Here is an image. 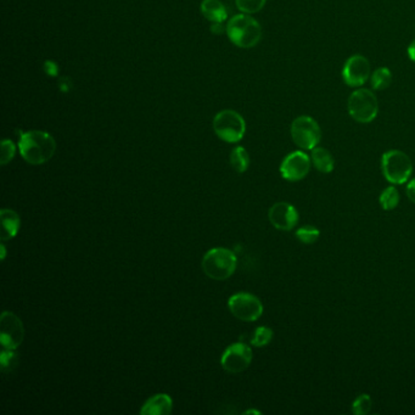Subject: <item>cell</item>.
<instances>
[{
    "label": "cell",
    "mask_w": 415,
    "mask_h": 415,
    "mask_svg": "<svg viewBox=\"0 0 415 415\" xmlns=\"http://www.w3.org/2000/svg\"><path fill=\"white\" fill-rule=\"evenodd\" d=\"M243 414H257V415H260V414H261V411H255V409H250V411H245V413H243Z\"/></svg>",
    "instance_id": "cell-32"
},
{
    "label": "cell",
    "mask_w": 415,
    "mask_h": 415,
    "mask_svg": "<svg viewBox=\"0 0 415 415\" xmlns=\"http://www.w3.org/2000/svg\"><path fill=\"white\" fill-rule=\"evenodd\" d=\"M373 408V399L367 393L359 395L352 403V413L356 415H367Z\"/></svg>",
    "instance_id": "cell-24"
},
{
    "label": "cell",
    "mask_w": 415,
    "mask_h": 415,
    "mask_svg": "<svg viewBox=\"0 0 415 415\" xmlns=\"http://www.w3.org/2000/svg\"><path fill=\"white\" fill-rule=\"evenodd\" d=\"M172 398L167 393H157L149 398L140 409L142 415H169L172 413Z\"/></svg>",
    "instance_id": "cell-14"
},
{
    "label": "cell",
    "mask_w": 415,
    "mask_h": 415,
    "mask_svg": "<svg viewBox=\"0 0 415 415\" xmlns=\"http://www.w3.org/2000/svg\"><path fill=\"white\" fill-rule=\"evenodd\" d=\"M407 53H408V58L411 59V61L415 62V40L408 47Z\"/></svg>",
    "instance_id": "cell-29"
},
{
    "label": "cell",
    "mask_w": 415,
    "mask_h": 415,
    "mask_svg": "<svg viewBox=\"0 0 415 415\" xmlns=\"http://www.w3.org/2000/svg\"><path fill=\"white\" fill-rule=\"evenodd\" d=\"M342 80L351 88H361L371 80V62L363 55L349 56L342 67Z\"/></svg>",
    "instance_id": "cell-9"
},
{
    "label": "cell",
    "mask_w": 415,
    "mask_h": 415,
    "mask_svg": "<svg viewBox=\"0 0 415 415\" xmlns=\"http://www.w3.org/2000/svg\"><path fill=\"white\" fill-rule=\"evenodd\" d=\"M0 251H1V261H4L6 256V248H5L4 241L0 245Z\"/></svg>",
    "instance_id": "cell-31"
},
{
    "label": "cell",
    "mask_w": 415,
    "mask_h": 415,
    "mask_svg": "<svg viewBox=\"0 0 415 415\" xmlns=\"http://www.w3.org/2000/svg\"><path fill=\"white\" fill-rule=\"evenodd\" d=\"M53 67H56V65H55V64H54V62L52 61H47L45 62V68H50V70H48V73L50 76H55L56 75V70H55V68H54L53 70Z\"/></svg>",
    "instance_id": "cell-30"
},
{
    "label": "cell",
    "mask_w": 415,
    "mask_h": 415,
    "mask_svg": "<svg viewBox=\"0 0 415 415\" xmlns=\"http://www.w3.org/2000/svg\"><path fill=\"white\" fill-rule=\"evenodd\" d=\"M25 337V327L21 319L9 311L0 317V342L6 349H18Z\"/></svg>",
    "instance_id": "cell-12"
},
{
    "label": "cell",
    "mask_w": 415,
    "mask_h": 415,
    "mask_svg": "<svg viewBox=\"0 0 415 415\" xmlns=\"http://www.w3.org/2000/svg\"><path fill=\"white\" fill-rule=\"evenodd\" d=\"M230 313L241 322H256L263 314V305L258 297L248 292H238L228 300Z\"/></svg>",
    "instance_id": "cell-8"
},
{
    "label": "cell",
    "mask_w": 415,
    "mask_h": 415,
    "mask_svg": "<svg viewBox=\"0 0 415 415\" xmlns=\"http://www.w3.org/2000/svg\"><path fill=\"white\" fill-rule=\"evenodd\" d=\"M392 83V72L389 67H379L371 76V88L374 90H385Z\"/></svg>",
    "instance_id": "cell-18"
},
{
    "label": "cell",
    "mask_w": 415,
    "mask_h": 415,
    "mask_svg": "<svg viewBox=\"0 0 415 415\" xmlns=\"http://www.w3.org/2000/svg\"><path fill=\"white\" fill-rule=\"evenodd\" d=\"M311 160H312V166H314V168L318 169L323 174H329L335 169V159L332 152L325 148L319 145L314 148L311 152Z\"/></svg>",
    "instance_id": "cell-16"
},
{
    "label": "cell",
    "mask_w": 415,
    "mask_h": 415,
    "mask_svg": "<svg viewBox=\"0 0 415 415\" xmlns=\"http://www.w3.org/2000/svg\"><path fill=\"white\" fill-rule=\"evenodd\" d=\"M273 336L274 332L270 327H258L253 332V336H252V346L265 347L267 344H270V341L273 340Z\"/></svg>",
    "instance_id": "cell-23"
},
{
    "label": "cell",
    "mask_w": 415,
    "mask_h": 415,
    "mask_svg": "<svg viewBox=\"0 0 415 415\" xmlns=\"http://www.w3.org/2000/svg\"><path fill=\"white\" fill-rule=\"evenodd\" d=\"M18 354L16 349H6L1 351L0 354V366L1 371L4 373H11V371L18 367Z\"/></svg>",
    "instance_id": "cell-22"
},
{
    "label": "cell",
    "mask_w": 415,
    "mask_h": 415,
    "mask_svg": "<svg viewBox=\"0 0 415 415\" xmlns=\"http://www.w3.org/2000/svg\"><path fill=\"white\" fill-rule=\"evenodd\" d=\"M291 138L301 150H313L322 140V129L312 116H299L292 121Z\"/></svg>",
    "instance_id": "cell-7"
},
{
    "label": "cell",
    "mask_w": 415,
    "mask_h": 415,
    "mask_svg": "<svg viewBox=\"0 0 415 415\" xmlns=\"http://www.w3.org/2000/svg\"><path fill=\"white\" fill-rule=\"evenodd\" d=\"M381 172L392 186H402L409 181L413 173L411 157L401 150L386 151L381 156Z\"/></svg>",
    "instance_id": "cell-4"
},
{
    "label": "cell",
    "mask_w": 415,
    "mask_h": 415,
    "mask_svg": "<svg viewBox=\"0 0 415 415\" xmlns=\"http://www.w3.org/2000/svg\"><path fill=\"white\" fill-rule=\"evenodd\" d=\"M235 1H236L238 9L248 15L260 13L267 3V0H235Z\"/></svg>",
    "instance_id": "cell-25"
},
{
    "label": "cell",
    "mask_w": 415,
    "mask_h": 415,
    "mask_svg": "<svg viewBox=\"0 0 415 415\" xmlns=\"http://www.w3.org/2000/svg\"><path fill=\"white\" fill-rule=\"evenodd\" d=\"M230 164L238 173H243L248 171L250 166V156L245 148L236 146L230 152Z\"/></svg>",
    "instance_id": "cell-19"
},
{
    "label": "cell",
    "mask_w": 415,
    "mask_h": 415,
    "mask_svg": "<svg viewBox=\"0 0 415 415\" xmlns=\"http://www.w3.org/2000/svg\"><path fill=\"white\" fill-rule=\"evenodd\" d=\"M406 191L408 199L411 200V203H415V178L408 181Z\"/></svg>",
    "instance_id": "cell-27"
},
{
    "label": "cell",
    "mask_w": 415,
    "mask_h": 415,
    "mask_svg": "<svg viewBox=\"0 0 415 415\" xmlns=\"http://www.w3.org/2000/svg\"><path fill=\"white\" fill-rule=\"evenodd\" d=\"M311 167V156L306 154L305 150H296L284 157L279 171L285 181H300L308 176Z\"/></svg>",
    "instance_id": "cell-10"
},
{
    "label": "cell",
    "mask_w": 415,
    "mask_h": 415,
    "mask_svg": "<svg viewBox=\"0 0 415 415\" xmlns=\"http://www.w3.org/2000/svg\"><path fill=\"white\" fill-rule=\"evenodd\" d=\"M295 235L300 243L312 245L317 243L320 238V230L313 226L301 227L296 230Z\"/></svg>",
    "instance_id": "cell-21"
},
{
    "label": "cell",
    "mask_w": 415,
    "mask_h": 415,
    "mask_svg": "<svg viewBox=\"0 0 415 415\" xmlns=\"http://www.w3.org/2000/svg\"><path fill=\"white\" fill-rule=\"evenodd\" d=\"M213 131L223 142L238 143L245 136L246 124L236 111L223 110L213 119Z\"/></svg>",
    "instance_id": "cell-6"
},
{
    "label": "cell",
    "mask_w": 415,
    "mask_h": 415,
    "mask_svg": "<svg viewBox=\"0 0 415 415\" xmlns=\"http://www.w3.org/2000/svg\"><path fill=\"white\" fill-rule=\"evenodd\" d=\"M268 218H270V224L275 229L282 230V231H290L295 229L299 221H300V215L295 206H292L289 203H277L268 211Z\"/></svg>",
    "instance_id": "cell-13"
},
{
    "label": "cell",
    "mask_w": 415,
    "mask_h": 415,
    "mask_svg": "<svg viewBox=\"0 0 415 415\" xmlns=\"http://www.w3.org/2000/svg\"><path fill=\"white\" fill-rule=\"evenodd\" d=\"M200 10L210 23H223L228 18L227 8L219 0H203Z\"/></svg>",
    "instance_id": "cell-17"
},
{
    "label": "cell",
    "mask_w": 415,
    "mask_h": 415,
    "mask_svg": "<svg viewBox=\"0 0 415 415\" xmlns=\"http://www.w3.org/2000/svg\"><path fill=\"white\" fill-rule=\"evenodd\" d=\"M0 219H1V241L5 243L18 235L21 221L18 213L9 208H3L0 211Z\"/></svg>",
    "instance_id": "cell-15"
},
{
    "label": "cell",
    "mask_w": 415,
    "mask_h": 415,
    "mask_svg": "<svg viewBox=\"0 0 415 415\" xmlns=\"http://www.w3.org/2000/svg\"><path fill=\"white\" fill-rule=\"evenodd\" d=\"M252 358H253V354L248 344L243 342H235L228 346L222 354V368L233 374L243 373L250 367Z\"/></svg>",
    "instance_id": "cell-11"
},
{
    "label": "cell",
    "mask_w": 415,
    "mask_h": 415,
    "mask_svg": "<svg viewBox=\"0 0 415 415\" xmlns=\"http://www.w3.org/2000/svg\"><path fill=\"white\" fill-rule=\"evenodd\" d=\"M226 31L230 42L239 48H253L262 40L261 25L248 13H239L230 18Z\"/></svg>",
    "instance_id": "cell-2"
},
{
    "label": "cell",
    "mask_w": 415,
    "mask_h": 415,
    "mask_svg": "<svg viewBox=\"0 0 415 415\" xmlns=\"http://www.w3.org/2000/svg\"><path fill=\"white\" fill-rule=\"evenodd\" d=\"M211 30H212L213 33L215 35H222L223 31H224V27L222 25V23H212V27H211Z\"/></svg>",
    "instance_id": "cell-28"
},
{
    "label": "cell",
    "mask_w": 415,
    "mask_h": 415,
    "mask_svg": "<svg viewBox=\"0 0 415 415\" xmlns=\"http://www.w3.org/2000/svg\"><path fill=\"white\" fill-rule=\"evenodd\" d=\"M16 154V146L9 139H4L1 142V156H0V164H10Z\"/></svg>",
    "instance_id": "cell-26"
},
{
    "label": "cell",
    "mask_w": 415,
    "mask_h": 415,
    "mask_svg": "<svg viewBox=\"0 0 415 415\" xmlns=\"http://www.w3.org/2000/svg\"><path fill=\"white\" fill-rule=\"evenodd\" d=\"M18 149L27 164L40 166L53 157L56 151V142L49 133L30 131L20 134Z\"/></svg>",
    "instance_id": "cell-1"
},
{
    "label": "cell",
    "mask_w": 415,
    "mask_h": 415,
    "mask_svg": "<svg viewBox=\"0 0 415 415\" xmlns=\"http://www.w3.org/2000/svg\"><path fill=\"white\" fill-rule=\"evenodd\" d=\"M349 116L358 124H371L379 114V102L371 89L356 88L347 100Z\"/></svg>",
    "instance_id": "cell-5"
},
{
    "label": "cell",
    "mask_w": 415,
    "mask_h": 415,
    "mask_svg": "<svg viewBox=\"0 0 415 415\" xmlns=\"http://www.w3.org/2000/svg\"><path fill=\"white\" fill-rule=\"evenodd\" d=\"M236 265L238 258L235 256L234 252L224 248L208 250L201 262L203 273L206 274L208 278L218 282L230 278L235 273Z\"/></svg>",
    "instance_id": "cell-3"
},
{
    "label": "cell",
    "mask_w": 415,
    "mask_h": 415,
    "mask_svg": "<svg viewBox=\"0 0 415 415\" xmlns=\"http://www.w3.org/2000/svg\"><path fill=\"white\" fill-rule=\"evenodd\" d=\"M399 200H401L399 193L393 186L385 188L379 196L380 206L384 211H392V210H395V208L397 207Z\"/></svg>",
    "instance_id": "cell-20"
}]
</instances>
